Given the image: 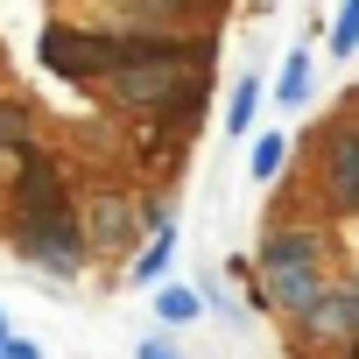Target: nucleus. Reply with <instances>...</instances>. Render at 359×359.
I'll return each instance as SVG.
<instances>
[{
	"instance_id": "f257e3e1",
	"label": "nucleus",
	"mask_w": 359,
	"mask_h": 359,
	"mask_svg": "<svg viewBox=\"0 0 359 359\" xmlns=\"http://www.w3.org/2000/svg\"><path fill=\"white\" fill-rule=\"evenodd\" d=\"M15 219H22V254L43 261L50 275H78V226H71V198H64V176L50 155L22 162V184H15Z\"/></svg>"
},
{
	"instance_id": "f03ea898",
	"label": "nucleus",
	"mask_w": 359,
	"mask_h": 359,
	"mask_svg": "<svg viewBox=\"0 0 359 359\" xmlns=\"http://www.w3.org/2000/svg\"><path fill=\"white\" fill-rule=\"evenodd\" d=\"M120 106L141 113H191L205 99V71H198V43H134V57L113 71Z\"/></svg>"
},
{
	"instance_id": "7ed1b4c3",
	"label": "nucleus",
	"mask_w": 359,
	"mask_h": 359,
	"mask_svg": "<svg viewBox=\"0 0 359 359\" xmlns=\"http://www.w3.org/2000/svg\"><path fill=\"white\" fill-rule=\"evenodd\" d=\"M261 282L282 310L310 317L324 303V240L317 233H268L261 240Z\"/></svg>"
},
{
	"instance_id": "20e7f679",
	"label": "nucleus",
	"mask_w": 359,
	"mask_h": 359,
	"mask_svg": "<svg viewBox=\"0 0 359 359\" xmlns=\"http://www.w3.org/2000/svg\"><path fill=\"white\" fill-rule=\"evenodd\" d=\"M134 57V43L120 36H71V29H43V64L64 78H113Z\"/></svg>"
},
{
	"instance_id": "39448f33",
	"label": "nucleus",
	"mask_w": 359,
	"mask_h": 359,
	"mask_svg": "<svg viewBox=\"0 0 359 359\" xmlns=\"http://www.w3.org/2000/svg\"><path fill=\"white\" fill-rule=\"evenodd\" d=\"M324 169H331V205L338 212H359V134L352 127L331 141V162Z\"/></svg>"
},
{
	"instance_id": "423d86ee",
	"label": "nucleus",
	"mask_w": 359,
	"mask_h": 359,
	"mask_svg": "<svg viewBox=\"0 0 359 359\" xmlns=\"http://www.w3.org/2000/svg\"><path fill=\"white\" fill-rule=\"evenodd\" d=\"M134 226H141V205H127V198H99V205H92V247H99V254H106V247H127Z\"/></svg>"
},
{
	"instance_id": "0eeeda50",
	"label": "nucleus",
	"mask_w": 359,
	"mask_h": 359,
	"mask_svg": "<svg viewBox=\"0 0 359 359\" xmlns=\"http://www.w3.org/2000/svg\"><path fill=\"white\" fill-rule=\"evenodd\" d=\"M310 331H359V275H352L338 296H324V303L310 310Z\"/></svg>"
},
{
	"instance_id": "6e6552de",
	"label": "nucleus",
	"mask_w": 359,
	"mask_h": 359,
	"mask_svg": "<svg viewBox=\"0 0 359 359\" xmlns=\"http://www.w3.org/2000/svg\"><path fill=\"white\" fill-rule=\"evenodd\" d=\"M169 254H176V233H169V226H155V240L141 247V261H134V275H127V282L155 289V282H162V268H169Z\"/></svg>"
},
{
	"instance_id": "1a4fd4ad",
	"label": "nucleus",
	"mask_w": 359,
	"mask_h": 359,
	"mask_svg": "<svg viewBox=\"0 0 359 359\" xmlns=\"http://www.w3.org/2000/svg\"><path fill=\"white\" fill-rule=\"evenodd\" d=\"M282 155H289V141H282V134L254 141V162H247V169H254V184H268V176H282Z\"/></svg>"
},
{
	"instance_id": "9d476101",
	"label": "nucleus",
	"mask_w": 359,
	"mask_h": 359,
	"mask_svg": "<svg viewBox=\"0 0 359 359\" xmlns=\"http://www.w3.org/2000/svg\"><path fill=\"white\" fill-rule=\"evenodd\" d=\"M22 141H29V106L0 99V148H22Z\"/></svg>"
},
{
	"instance_id": "9b49d317",
	"label": "nucleus",
	"mask_w": 359,
	"mask_h": 359,
	"mask_svg": "<svg viewBox=\"0 0 359 359\" xmlns=\"http://www.w3.org/2000/svg\"><path fill=\"white\" fill-rule=\"evenodd\" d=\"M303 92H310V50L289 57V71H282V106H303Z\"/></svg>"
},
{
	"instance_id": "f8f14e48",
	"label": "nucleus",
	"mask_w": 359,
	"mask_h": 359,
	"mask_svg": "<svg viewBox=\"0 0 359 359\" xmlns=\"http://www.w3.org/2000/svg\"><path fill=\"white\" fill-rule=\"evenodd\" d=\"M254 106H261V85H254V78H240V85H233V106H226V127H247V120H254Z\"/></svg>"
},
{
	"instance_id": "ddd939ff",
	"label": "nucleus",
	"mask_w": 359,
	"mask_h": 359,
	"mask_svg": "<svg viewBox=\"0 0 359 359\" xmlns=\"http://www.w3.org/2000/svg\"><path fill=\"white\" fill-rule=\"evenodd\" d=\"M155 303H162V317H169V324H184V317H198V296H191V289H162Z\"/></svg>"
},
{
	"instance_id": "4468645a",
	"label": "nucleus",
	"mask_w": 359,
	"mask_h": 359,
	"mask_svg": "<svg viewBox=\"0 0 359 359\" xmlns=\"http://www.w3.org/2000/svg\"><path fill=\"white\" fill-rule=\"evenodd\" d=\"M345 50H359V8H345V15H338V36H331V57H345Z\"/></svg>"
},
{
	"instance_id": "2eb2a0df",
	"label": "nucleus",
	"mask_w": 359,
	"mask_h": 359,
	"mask_svg": "<svg viewBox=\"0 0 359 359\" xmlns=\"http://www.w3.org/2000/svg\"><path fill=\"white\" fill-rule=\"evenodd\" d=\"M134 359H176V352H169L162 338H141V352H134Z\"/></svg>"
},
{
	"instance_id": "dca6fc26",
	"label": "nucleus",
	"mask_w": 359,
	"mask_h": 359,
	"mask_svg": "<svg viewBox=\"0 0 359 359\" xmlns=\"http://www.w3.org/2000/svg\"><path fill=\"white\" fill-rule=\"evenodd\" d=\"M0 359H43L36 345H8V352H0Z\"/></svg>"
},
{
	"instance_id": "f3484780",
	"label": "nucleus",
	"mask_w": 359,
	"mask_h": 359,
	"mask_svg": "<svg viewBox=\"0 0 359 359\" xmlns=\"http://www.w3.org/2000/svg\"><path fill=\"white\" fill-rule=\"evenodd\" d=\"M0 338H8V317H0Z\"/></svg>"
},
{
	"instance_id": "a211bd4d",
	"label": "nucleus",
	"mask_w": 359,
	"mask_h": 359,
	"mask_svg": "<svg viewBox=\"0 0 359 359\" xmlns=\"http://www.w3.org/2000/svg\"><path fill=\"white\" fill-rule=\"evenodd\" d=\"M352 359H359V345H352Z\"/></svg>"
}]
</instances>
